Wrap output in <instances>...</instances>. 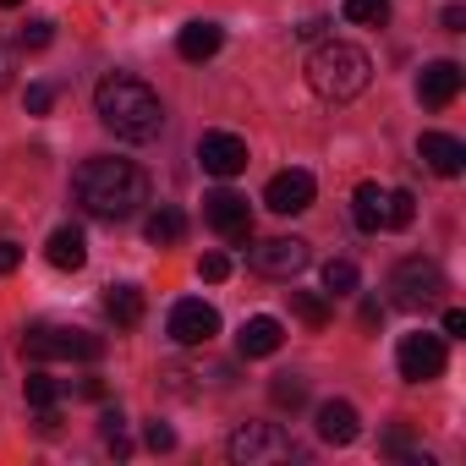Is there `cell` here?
I'll list each match as a JSON object with an SVG mask.
<instances>
[{
	"instance_id": "6da1fadb",
	"label": "cell",
	"mask_w": 466,
	"mask_h": 466,
	"mask_svg": "<svg viewBox=\"0 0 466 466\" xmlns=\"http://www.w3.org/2000/svg\"><path fill=\"white\" fill-rule=\"evenodd\" d=\"M72 198L94 219H127L148 203V176L132 159H88L72 176Z\"/></svg>"
},
{
	"instance_id": "7a4b0ae2",
	"label": "cell",
	"mask_w": 466,
	"mask_h": 466,
	"mask_svg": "<svg viewBox=\"0 0 466 466\" xmlns=\"http://www.w3.org/2000/svg\"><path fill=\"white\" fill-rule=\"evenodd\" d=\"M94 116H99L121 143H154L159 127H165L159 94H154L143 77H127V72H110V77L94 88Z\"/></svg>"
},
{
	"instance_id": "3957f363",
	"label": "cell",
	"mask_w": 466,
	"mask_h": 466,
	"mask_svg": "<svg viewBox=\"0 0 466 466\" xmlns=\"http://www.w3.org/2000/svg\"><path fill=\"white\" fill-rule=\"evenodd\" d=\"M368 83H373V61H368V50H357L346 39H319V50L308 56V88L329 105L357 99Z\"/></svg>"
},
{
	"instance_id": "277c9868",
	"label": "cell",
	"mask_w": 466,
	"mask_h": 466,
	"mask_svg": "<svg viewBox=\"0 0 466 466\" xmlns=\"http://www.w3.org/2000/svg\"><path fill=\"white\" fill-rule=\"evenodd\" d=\"M23 351L34 362H99L105 340L88 335V329H66V324H34L23 335Z\"/></svg>"
},
{
	"instance_id": "5b68a950",
	"label": "cell",
	"mask_w": 466,
	"mask_h": 466,
	"mask_svg": "<svg viewBox=\"0 0 466 466\" xmlns=\"http://www.w3.org/2000/svg\"><path fill=\"white\" fill-rule=\"evenodd\" d=\"M225 450H230V461H242V466H275V461L302 455L280 422H242L237 433H230V444H225Z\"/></svg>"
},
{
	"instance_id": "8992f818",
	"label": "cell",
	"mask_w": 466,
	"mask_h": 466,
	"mask_svg": "<svg viewBox=\"0 0 466 466\" xmlns=\"http://www.w3.org/2000/svg\"><path fill=\"white\" fill-rule=\"evenodd\" d=\"M390 291H395V308L406 313H422L444 297V269L433 258H400L395 275H390Z\"/></svg>"
},
{
	"instance_id": "52a82bcc",
	"label": "cell",
	"mask_w": 466,
	"mask_h": 466,
	"mask_svg": "<svg viewBox=\"0 0 466 466\" xmlns=\"http://www.w3.org/2000/svg\"><path fill=\"white\" fill-rule=\"evenodd\" d=\"M203 219L219 230L225 242H253V208H248V198L242 192H230V187H219V192H208L203 198Z\"/></svg>"
},
{
	"instance_id": "ba28073f",
	"label": "cell",
	"mask_w": 466,
	"mask_h": 466,
	"mask_svg": "<svg viewBox=\"0 0 466 466\" xmlns=\"http://www.w3.org/2000/svg\"><path fill=\"white\" fill-rule=\"evenodd\" d=\"M198 165H203L208 176L230 181V176L248 170V143H242L237 132H203V137H198Z\"/></svg>"
},
{
	"instance_id": "9c48e42d",
	"label": "cell",
	"mask_w": 466,
	"mask_h": 466,
	"mask_svg": "<svg viewBox=\"0 0 466 466\" xmlns=\"http://www.w3.org/2000/svg\"><path fill=\"white\" fill-rule=\"evenodd\" d=\"M308 242H297V237H275V242H258L253 248V269L258 275H269V280H297L302 269H308Z\"/></svg>"
},
{
	"instance_id": "30bf717a",
	"label": "cell",
	"mask_w": 466,
	"mask_h": 466,
	"mask_svg": "<svg viewBox=\"0 0 466 466\" xmlns=\"http://www.w3.org/2000/svg\"><path fill=\"white\" fill-rule=\"evenodd\" d=\"M395 362H400L406 384H428V379L444 373V340L439 335H406L400 351H395Z\"/></svg>"
},
{
	"instance_id": "8fae6325",
	"label": "cell",
	"mask_w": 466,
	"mask_h": 466,
	"mask_svg": "<svg viewBox=\"0 0 466 466\" xmlns=\"http://www.w3.org/2000/svg\"><path fill=\"white\" fill-rule=\"evenodd\" d=\"M214 335H219V313H214L208 302L187 297V302L170 308V340H176V346H208Z\"/></svg>"
},
{
	"instance_id": "7c38bea8",
	"label": "cell",
	"mask_w": 466,
	"mask_h": 466,
	"mask_svg": "<svg viewBox=\"0 0 466 466\" xmlns=\"http://www.w3.org/2000/svg\"><path fill=\"white\" fill-rule=\"evenodd\" d=\"M461 83H466V72H461L455 61H428L422 77H417V99H422L428 110H444V105H455Z\"/></svg>"
},
{
	"instance_id": "4fadbf2b",
	"label": "cell",
	"mask_w": 466,
	"mask_h": 466,
	"mask_svg": "<svg viewBox=\"0 0 466 466\" xmlns=\"http://www.w3.org/2000/svg\"><path fill=\"white\" fill-rule=\"evenodd\" d=\"M313 176L308 170H280L269 187H264V203L275 208V214H302V208H313Z\"/></svg>"
},
{
	"instance_id": "5bb4252c",
	"label": "cell",
	"mask_w": 466,
	"mask_h": 466,
	"mask_svg": "<svg viewBox=\"0 0 466 466\" xmlns=\"http://www.w3.org/2000/svg\"><path fill=\"white\" fill-rule=\"evenodd\" d=\"M417 154L428 159V170H433V176H461V170H466V143H461V137H450V132H422Z\"/></svg>"
},
{
	"instance_id": "9a60e30c",
	"label": "cell",
	"mask_w": 466,
	"mask_h": 466,
	"mask_svg": "<svg viewBox=\"0 0 466 466\" xmlns=\"http://www.w3.org/2000/svg\"><path fill=\"white\" fill-rule=\"evenodd\" d=\"M280 340H286V324H280V319H269V313H258V319H248V324H242L237 351H242V357H275V351H280Z\"/></svg>"
},
{
	"instance_id": "2e32d148",
	"label": "cell",
	"mask_w": 466,
	"mask_h": 466,
	"mask_svg": "<svg viewBox=\"0 0 466 466\" xmlns=\"http://www.w3.org/2000/svg\"><path fill=\"white\" fill-rule=\"evenodd\" d=\"M357 433H362V417H357L351 400H324L319 406V439L324 444H351Z\"/></svg>"
},
{
	"instance_id": "e0dca14e",
	"label": "cell",
	"mask_w": 466,
	"mask_h": 466,
	"mask_svg": "<svg viewBox=\"0 0 466 466\" xmlns=\"http://www.w3.org/2000/svg\"><path fill=\"white\" fill-rule=\"evenodd\" d=\"M45 258L56 264V269H83L88 264V237H83V230L77 225H61V230H50V242H45Z\"/></svg>"
},
{
	"instance_id": "ac0fdd59",
	"label": "cell",
	"mask_w": 466,
	"mask_h": 466,
	"mask_svg": "<svg viewBox=\"0 0 466 466\" xmlns=\"http://www.w3.org/2000/svg\"><path fill=\"white\" fill-rule=\"evenodd\" d=\"M219 45H225V28H219V23H187V28L176 34L181 61H208V56H219Z\"/></svg>"
},
{
	"instance_id": "d6986e66",
	"label": "cell",
	"mask_w": 466,
	"mask_h": 466,
	"mask_svg": "<svg viewBox=\"0 0 466 466\" xmlns=\"http://www.w3.org/2000/svg\"><path fill=\"white\" fill-rule=\"evenodd\" d=\"M351 219H357V230H384V187L379 181H362L351 192Z\"/></svg>"
},
{
	"instance_id": "ffe728a7",
	"label": "cell",
	"mask_w": 466,
	"mask_h": 466,
	"mask_svg": "<svg viewBox=\"0 0 466 466\" xmlns=\"http://www.w3.org/2000/svg\"><path fill=\"white\" fill-rule=\"evenodd\" d=\"M105 313H110V324H116V329H132V324H143V291H137V286H110V297H105Z\"/></svg>"
},
{
	"instance_id": "44dd1931",
	"label": "cell",
	"mask_w": 466,
	"mask_h": 466,
	"mask_svg": "<svg viewBox=\"0 0 466 466\" xmlns=\"http://www.w3.org/2000/svg\"><path fill=\"white\" fill-rule=\"evenodd\" d=\"M143 237H148L154 248H176V242L187 237V219H181L176 208H159V214H148V225H143Z\"/></svg>"
},
{
	"instance_id": "7402d4cb",
	"label": "cell",
	"mask_w": 466,
	"mask_h": 466,
	"mask_svg": "<svg viewBox=\"0 0 466 466\" xmlns=\"http://www.w3.org/2000/svg\"><path fill=\"white\" fill-rule=\"evenodd\" d=\"M291 313H297L308 329H324V324H329V297H319V291H291Z\"/></svg>"
},
{
	"instance_id": "603a6c76",
	"label": "cell",
	"mask_w": 466,
	"mask_h": 466,
	"mask_svg": "<svg viewBox=\"0 0 466 466\" xmlns=\"http://www.w3.org/2000/svg\"><path fill=\"white\" fill-rule=\"evenodd\" d=\"M269 400H275L280 411H297V406H308V384H302L297 373H275V384H269Z\"/></svg>"
},
{
	"instance_id": "cb8c5ba5",
	"label": "cell",
	"mask_w": 466,
	"mask_h": 466,
	"mask_svg": "<svg viewBox=\"0 0 466 466\" xmlns=\"http://www.w3.org/2000/svg\"><path fill=\"white\" fill-rule=\"evenodd\" d=\"M411 219H417V198H411V192H400V187H395V192H384V225H390V230H406Z\"/></svg>"
},
{
	"instance_id": "d4e9b609",
	"label": "cell",
	"mask_w": 466,
	"mask_h": 466,
	"mask_svg": "<svg viewBox=\"0 0 466 466\" xmlns=\"http://www.w3.org/2000/svg\"><path fill=\"white\" fill-rule=\"evenodd\" d=\"M351 291H357V264L329 258L324 264V297H351Z\"/></svg>"
},
{
	"instance_id": "484cf974",
	"label": "cell",
	"mask_w": 466,
	"mask_h": 466,
	"mask_svg": "<svg viewBox=\"0 0 466 466\" xmlns=\"http://www.w3.org/2000/svg\"><path fill=\"white\" fill-rule=\"evenodd\" d=\"M346 17L362 28H384L390 23V0H346Z\"/></svg>"
},
{
	"instance_id": "4316f807",
	"label": "cell",
	"mask_w": 466,
	"mask_h": 466,
	"mask_svg": "<svg viewBox=\"0 0 466 466\" xmlns=\"http://www.w3.org/2000/svg\"><path fill=\"white\" fill-rule=\"evenodd\" d=\"M56 400H61V379L34 373V379H28V406H34V411H45V406H56Z\"/></svg>"
},
{
	"instance_id": "83f0119b",
	"label": "cell",
	"mask_w": 466,
	"mask_h": 466,
	"mask_svg": "<svg viewBox=\"0 0 466 466\" xmlns=\"http://www.w3.org/2000/svg\"><path fill=\"white\" fill-rule=\"evenodd\" d=\"M23 105H28V116H50V105H56V83H28Z\"/></svg>"
},
{
	"instance_id": "f1b7e54d",
	"label": "cell",
	"mask_w": 466,
	"mask_h": 466,
	"mask_svg": "<svg viewBox=\"0 0 466 466\" xmlns=\"http://www.w3.org/2000/svg\"><path fill=\"white\" fill-rule=\"evenodd\" d=\"M198 275H203L208 286H219V280L230 275V258H225V253H203V264H198Z\"/></svg>"
},
{
	"instance_id": "f546056e",
	"label": "cell",
	"mask_w": 466,
	"mask_h": 466,
	"mask_svg": "<svg viewBox=\"0 0 466 466\" xmlns=\"http://www.w3.org/2000/svg\"><path fill=\"white\" fill-rule=\"evenodd\" d=\"M50 39H56V23H28L23 28V50H45Z\"/></svg>"
},
{
	"instance_id": "4dcf8cb0",
	"label": "cell",
	"mask_w": 466,
	"mask_h": 466,
	"mask_svg": "<svg viewBox=\"0 0 466 466\" xmlns=\"http://www.w3.org/2000/svg\"><path fill=\"white\" fill-rule=\"evenodd\" d=\"M143 439H148V450H176V433H170L165 422H148V433H143Z\"/></svg>"
},
{
	"instance_id": "1f68e13d",
	"label": "cell",
	"mask_w": 466,
	"mask_h": 466,
	"mask_svg": "<svg viewBox=\"0 0 466 466\" xmlns=\"http://www.w3.org/2000/svg\"><path fill=\"white\" fill-rule=\"evenodd\" d=\"M17 264H23V248L17 242H0V275H12Z\"/></svg>"
},
{
	"instance_id": "d6a6232c",
	"label": "cell",
	"mask_w": 466,
	"mask_h": 466,
	"mask_svg": "<svg viewBox=\"0 0 466 466\" xmlns=\"http://www.w3.org/2000/svg\"><path fill=\"white\" fill-rule=\"evenodd\" d=\"M444 28L461 34V28H466V6H444Z\"/></svg>"
},
{
	"instance_id": "836d02e7",
	"label": "cell",
	"mask_w": 466,
	"mask_h": 466,
	"mask_svg": "<svg viewBox=\"0 0 466 466\" xmlns=\"http://www.w3.org/2000/svg\"><path fill=\"white\" fill-rule=\"evenodd\" d=\"M357 319H362V329H379V319H384V308H379V302H362V313H357Z\"/></svg>"
},
{
	"instance_id": "e575fe53",
	"label": "cell",
	"mask_w": 466,
	"mask_h": 466,
	"mask_svg": "<svg viewBox=\"0 0 466 466\" xmlns=\"http://www.w3.org/2000/svg\"><path fill=\"white\" fill-rule=\"evenodd\" d=\"M444 335H466V313H461V308L444 313Z\"/></svg>"
},
{
	"instance_id": "d590c367",
	"label": "cell",
	"mask_w": 466,
	"mask_h": 466,
	"mask_svg": "<svg viewBox=\"0 0 466 466\" xmlns=\"http://www.w3.org/2000/svg\"><path fill=\"white\" fill-rule=\"evenodd\" d=\"M297 34H302V39H308V45H319V39H324V23H319V17H308V23H302V28H297Z\"/></svg>"
},
{
	"instance_id": "8d00e7d4",
	"label": "cell",
	"mask_w": 466,
	"mask_h": 466,
	"mask_svg": "<svg viewBox=\"0 0 466 466\" xmlns=\"http://www.w3.org/2000/svg\"><path fill=\"white\" fill-rule=\"evenodd\" d=\"M12 72H17V66H12V50H6V45H0V88H6V83H12Z\"/></svg>"
},
{
	"instance_id": "74e56055",
	"label": "cell",
	"mask_w": 466,
	"mask_h": 466,
	"mask_svg": "<svg viewBox=\"0 0 466 466\" xmlns=\"http://www.w3.org/2000/svg\"><path fill=\"white\" fill-rule=\"evenodd\" d=\"M116 428H121V411H105V417H99V433H105V439H110V433H116Z\"/></svg>"
},
{
	"instance_id": "f35d334b",
	"label": "cell",
	"mask_w": 466,
	"mask_h": 466,
	"mask_svg": "<svg viewBox=\"0 0 466 466\" xmlns=\"http://www.w3.org/2000/svg\"><path fill=\"white\" fill-rule=\"evenodd\" d=\"M0 6H23V0H0Z\"/></svg>"
}]
</instances>
